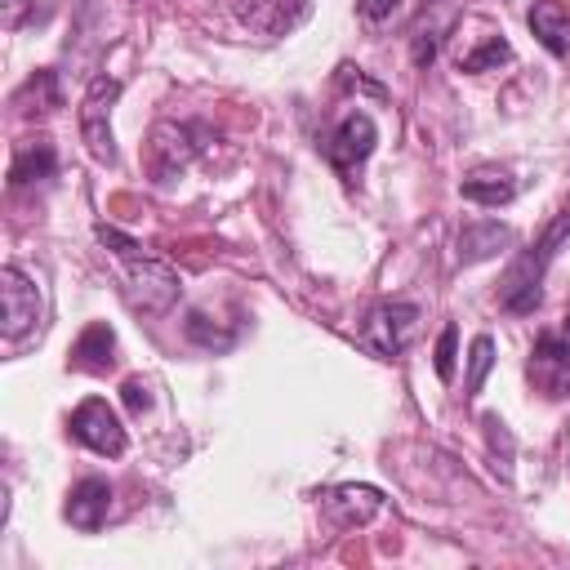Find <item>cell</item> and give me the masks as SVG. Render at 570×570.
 I'll list each match as a JSON object with an SVG mask.
<instances>
[{
  "label": "cell",
  "instance_id": "cell-13",
  "mask_svg": "<svg viewBox=\"0 0 570 570\" xmlns=\"http://www.w3.org/2000/svg\"><path fill=\"white\" fill-rule=\"evenodd\" d=\"M58 169V151L49 138H27L13 147V160H9V187H27V183H45L53 178Z\"/></svg>",
  "mask_w": 570,
  "mask_h": 570
},
{
  "label": "cell",
  "instance_id": "cell-17",
  "mask_svg": "<svg viewBox=\"0 0 570 570\" xmlns=\"http://www.w3.org/2000/svg\"><path fill=\"white\" fill-rule=\"evenodd\" d=\"M13 107H18V116H49V111H58V107H62L58 76H53L49 67L31 71V76L13 89Z\"/></svg>",
  "mask_w": 570,
  "mask_h": 570
},
{
  "label": "cell",
  "instance_id": "cell-20",
  "mask_svg": "<svg viewBox=\"0 0 570 570\" xmlns=\"http://www.w3.org/2000/svg\"><path fill=\"white\" fill-rule=\"evenodd\" d=\"M503 62H512V45L503 36H485L476 49L459 53V71H494Z\"/></svg>",
  "mask_w": 570,
  "mask_h": 570
},
{
  "label": "cell",
  "instance_id": "cell-2",
  "mask_svg": "<svg viewBox=\"0 0 570 570\" xmlns=\"http://www.w3.org/2000/svg\"><path fill=\"white\" fill-rule=\"evenodd\" d=\"M419 321H423L419 303H405V298L374 303V307L365 312V321H361V347H365L370 356L392 361V356H401V352L414 343Z\"/></svg>",
  "mask_w": 570,
  "mask_h": 570
},
{
  "label": "cell",
  "instance_id": "cell-27",
  "mask_svg": "<svg viewBox=\"0 0 570 570\" xmlns=\"http://www.w3.org/2000/svg\"><path fill=\"white\" fill-rule=\"evenodd\" d=\"M356 67H338V85H347V89H365V94H374V98H383V85H374V80H365V76H352Z\"/></svg>",
  "mask_w": 570,
  "mask_h": 570
},
{
  "label": "cell",
  "instance_id": "cell-24",
  "mask_svg": "<svg viewBox=\"0 0 570 570\" xmlns=\"http://www.w3.org/2000/svg\"><path fill=\"white\" fill-rule=\"evenodd\" d=\"M356 13H361V22L379 27V22H392L401 13V0H356Z\"/></svg>",
  "mask_w": 570,
  "mask_h": 570
},
{
  "label": "cell",
  "instance_id": "cell-14",
  "mask_svg": "<svg viewBox=\"0 0 570 570\" xmlns=\"http://www.w3.org/2000/svg\"><path fill=\"white\" fill-rule=\"evenodd\" d=\"M71 365L89 370V374H107L116 365V334L107 321H94L80 330V338L71 343Z\"/></svg>",
  "mask_w": 570,
  "mask_h": 570
},
{
  "label": "cell",
  "instance_id": "cell-23",
  "mask_svg": "<svg viewBox=\"0 0 570 570\" xmlns=\"http://www.w3.org/2000/svg\"><path fill=\"white\" fill-rule=\"evenodd\" d=\"M454 343H459V330H454V325H445V330H441V338H436V361H432V365H436V374H441L445 383H450V374H454Z\"/></svg>",
  "mask_w": 570,
  "mask_h": 570
},
{
  "label": "cell",
  "instance_id": "cell-26",
  "mask_svg": "<svg viewBox=\"0 0 570 570\" xmlns=\"http://www.w3.org/2000/svg\"><path fill=\"white\" fill-rule=\"evenodd\" d=\"M120 396H125L129 414H142V410L151 405V396H147V383H142V379H125V383H120Z\"/></svg>",
  "mask_w": 570,
  "mask_h": 570
},
{
  "label": "cell",
  "instance_id": "cell-6",
  "mask_svg": "<svg viewBox=\"0 0 570 570\" xmlns=\"http://www.w3.org/2000/svg\"><path fill=\"white\" fill-rule=\"evenodd\" d=\"M71 436L80 445H89L94 454H107V459H120L125 454V423L120 414L102 401V396H85L76 410H71Z\"/></svg>",
  "mask_w": 570,
  "mask_h": 570
},
{
  "label": "cell",
  "instance_id": "cell-28",
  "mask_svg": "<svg viewBox=\"0 0 570 570\" xmlns=\"http://www.w3.org/2000/svg\"><path fill=\"white\" fill-rule=\"evenodd\" d=\"M22 13H27V0H4V13H0L4 31H18L22 27Z\"/></svg>",
  "mask_w": 570,
  "mask_h": 570
},
{
  "label": "cell",
  "instance_id": "cell-1",
  "mask_svg": "<svg viewBox=\"0 0 570 570\" xmlns=\"http://www.w3.org/2000/svg\"><path fill=\"white\" fill-rule=\"evenodd\" d=\"M566 236H570V209H561V214L548 223V232L539 236V245L512 263V272H508L503 289H499V298H503V307H508V312H534V307H539V298H543V289H539L543 267L557 258V249H561V240H566Z\"/></svg>",
  "mask_w": 570,
  "mask_h": 570
},
{
  "label": "cell",
  "instance_id": "cell-3",
  "mask_svg": "<svg viewBox=\"0 0 570 570\" xmlns=\"http://www.w3.org/2000/svg\"><path fill=\"white\" fill-rule=\"evenodd\" d=\"M116 98H120V80H111V76L89 80V89L80 98V138H85V147L98 165H116V138H111Z\"/></svg>",
  "mask_w": 570,
  "mask_h": 570
},
{
  "label": "cell",
  "instance_id": "cell-5",
  "mask_svg": "<svg viewBox=\"0 0 570 570\" xmlns=\"http://www.w3.org/2000/svg\"><path fill=\"white\" fill-rule=\"evenodd\" d=\"M205 138V129L200 125H183V120H156L151 125V138H147V160H151V174L165 183V178H174V174H183L191 160H196V151L205 147L200 142Z\"/></svg>",
  "mask_w": 570,
  "mask_h": 570
},
{
  "label": "cell",
  "instance_id": "cell-12",
  "mask_svg": "<svg viewBox=\"0 0 570 570\" xmlns=\"http://www.w3.org/2000/svg\"><path fill=\"white\" fill-rule=\"evenodd\" d=\"M107 512H111V485H107L102 476L76 481L71 494H67V508H62V517H67L76 530H98V525L107 521Z\"/></svg>",
  "mask_w": 570,
  "mask_h": 570
},
{
  "label": "cell",
  "instance_id": "cell-10",
  "mask_svg": "<svg viewBox=\"0 0 570 570\" xmlns=\"http://www.w3.org/2000/svg\"><path fill=\"white\" fill-rule=\"evenodd\" d=\"M307 4H312V0H240V4H236V18H240L254 36L276 40V36L294 31V27L307 18Z\"/></svg>",
  "mask_w": 570,
  "mask_h": 570
},
{
  "label": "cell",
  "instance_id": "cell-7",
  "mask_svg": "<svg viewBox=\"0 0 570 570\" xmlns=\"http://www.w3.org/2000/svg\"><path fill=\"white\" fill-rule=\"evenodd\" d=\"M0 316H4V338L18 343L40 325V289L27 281L22 267H0Z\"/></svg>",
  "mask_w": 570,
  "mask_h": 570
},
{
  "label": "cell",
  "instance_id": "cell-19",
  "mask_svg": "<svg viewBox=\"0 0 570 570\" xmlns=\"http://www.w3.org/2000/svg\"><path fill=\"white\" fill-rule=\"evenodd\" d=\"M187 338L196 343V347H205V352H227L232 343H236V330H227V325H218L209 312H191L187 316Z\"/></svg>",
  "mask_w": 570,
  "mask_h": 570
},
{
  "label": "cell",
  "instance_id": "cell-18",
  "mask_svg": "<svg viewBox=\"0 0 570 570\" xmlns=\"http://www.w3.org/2000/svg\"><path fill=\"white\" fill-rule=\"evenodd\" d=\"M459 191H463V200H472V205L499 209V205H508V200L517 196V183H512L503 169H472V174L459 183Z\"/></svg>",
  "mask_w": 570,
  "mask_h": 570
},
{
  "label": "cell",
  "instance_id": "cell-11",
  "mask_svg": "<svg viewBox=\"0 0 570 570\" xmlns=\"http://www.w3.org/2000/svg\"><path fill=\"white\" fill-rule=\"evenodd\" d=\"M530 379L548 396H570V347L557 334H543L530 352Z\"/></svg>",
  "mask_w": 570,
  "mask_h": 570
},
{
  "label": "cell",
  "instance_id": "cell-4",
  "mask_svg": "<svg viewBox=\"0 0 570 570\" xmlns=\"http://www.w3.org/2000/svg\"><path fill=\"white\" fill-rule=\"evenodd\" d=\"M125 276H129V298H134V307H142V312H169L174 303H178V294H183V281H178V272L165 263V258H156V254H134V258H125Z\"/></svg>",
  "mask_w": 570,
  "mask_h": 570
},
{
  "label": "cell",
  "instance_id": "cell-9",
  "mask_svg": "<svg viewBox=\"0 0 570 570\" xmlns=\"http://www.w3.org/2000/svg\"><path fill=\"white\" fill-rule=\"evenodd\" d=\"M321 512L338 525V530H356V525H370L379 512H383V494L374 485H334L321 494Z\"/></svg>",
  "mask_w": 570,
  "mask_h": 570
},
{
  "label": "cell",
  "instance_id": "cell-22",
  "mask_svg": "<svg viewBox=\"0 0 570 570\" xmlns=\"http://www.w3.org/2000/svg\"><path fill=\"white\" fill-rule=\"evenodd\" d=\"M94 236H98V245H102V249H111L120 263H125V258H134V254H142V245H138L134 236H125L120 227H107V223H98V227H94Z\"/></svg>",
  "mask_w": 570,
  "mask_h": 570
},
{
  "label": "cell",
  "instance_id": "cell-16",
  "mask_svg": "<svg viewBox=\"0 0 570 570\" xmlns=\"http://www.w3.org/2000/svg\"><path fill=\"white\" fill-rule=\"evenodd\" d=\"M525 22H530L534 40H539L552 58H566V53H570V13H566L557 0H534Z\"/></svg>",
  "mask_w": 570,
  "mask_h": 570
},
{
  "label": "cell",
  "instance_id": "cell-21",
  "mask_svg": "<svg viewBox=\"0 0 570 570\" xmlns=\"http://www.w3.org/2000/svg\"><path fill=\"white\" fill-rule=\"evenodd\" d=\"M490 365H494V338L490 334H476L472 347H468V383H463V396H476L481 392Z\"/></svg>",
  "mask_w": 570,
  "mask_h": 570
},
{
  "label": "cell",
  "instance_id": "cell-25",
  "mask_svg": "<svg viewBox=\"0 0 570 570\" xmlns=\"http://www.w3.org/2000/svg\"><path fill=\"white\" fill-rule=\"evenodd\" d=\"M410 58H414V67H428V62L436 58V31L419 27V31H414V40H410Z\"/></svg>",
  "mask_w": 570,
  "mask_h": 570
},
{
  "label": "cell",
  "instance_id": "cell-15",
  "mask_svg": "<svg viewBox=\"0 0 570 570\" xmlns=\"http://www.w3.org/2000/svg\"><path fill=\"white\" fill-rule=\"evenodd\" d=\"M512 245V227L494 223V218H476L459 232V263H485L494 254H503Z\"/></svg>",
  "mask_w": 570,
  "mask_h": 570
},
{
  "label": "cell",
  "instance_id": "cell-8",
  "mask_svg": "<svg viewBox=\"0 0 570 570\" xmlns=\"http://www.w3.org/2000/svg\"><path fill=\"white\" fill-rule=\"evenodd\" d=\"M374 142H379V125H374L365 111H347V116L334 125V134L325 138V156H330V165L352 183V174H356L361 160L374 151Z\"/></svg>",
  "mask_w": 570,
  "mask_h": 570
},
{
  "label": "cell",
  "instance_id": "cell-29",
  "mask_svg": "<svg viewBox=\"0 0 570 570\" xmlns=\"http://www.w3.org/2000/svg\"><path fill=\"white\" fill-rule=\"evenodd\" d=\"M557 338H561V343H566V347H570V312H566V316H561V325H557Z\"/></svg>",
  "mask_w": 570,
  "mask_h": 570
}]
</instances>
